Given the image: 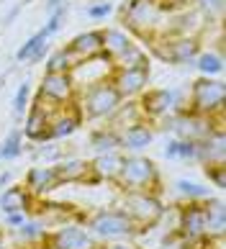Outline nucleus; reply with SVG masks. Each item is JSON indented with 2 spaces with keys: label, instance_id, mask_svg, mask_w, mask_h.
<instances>
[{
  "label": "nucleus",
  "instance_id": "1",
  "mask_svg": "<svg viewBox=\"0 0 226 249\" xmlns=\"http://www.w3.org/2000/svg\"><path fill=\"white\" fill-rule=\"evenodd\" d=\"M80 224L88 229L98 242H129V239L139 236V226L118 206L95 208L93 213H85Z\"/></svg>",
  "mask_w": 226,
  "mask_h": 249
},
{
  "label": "nucleus",
  "instance_id": "2",
  "mask_svg": "<svg viewBox=\"0 0 226 249\" xmlns=\"http://www.w3.org/2000/svg\"><path fill=\"white\" fill-rule=\"evenodd\" d=\"M116 188L121 193L131 190H147V193H162V175L159 167L144 154H124L121 170L116 175Z\"/></svg>",
  "mask_w": 226,
  "mask_h": 249
},
{
  "label": "nucleus",
  "instance_id": "3",
  "mask_svg": "<svg viewBox=\"0 0 226 249\" xmlns=\"http://www.w3.org/2000/svg\"><path fill=\"white\" fill-rule=\"evenodd\" d=\"M118 208L139 226V234H144L152 226H157L159 221L165 218V213H167L162 198H159L157 193H147V190L121 193Z\"/></svg>",
  "mask_w": 226,
  "mask_h": 249
},
{
  "label": "nucleus",
  "instance_id": "4",
  "mask_svg": "<svg viewBox=\"0 0 226 249\" xmlns=\"http://www.w3.org/2000/svg\"><path fill=\"white\" fill-rule=\"evenodd\" d=\"M121 103H124V100H121V95L116 93V88H113L108 80L98 82V85H93L88 90H80L77 100H75L80 116L88 118V121H100V118L108 121Z\"/></svg>",
  "mask_w": 226,
  "mask_h": 249
},
{
  "label": "nucleus",
  "instance_id": "5",
  "mask_svg": "<svg viewBox=\"0 0 226 249\" xmlns=\"http://www.w3.org/2000/svg\"><path fill=\"white\" fill-rule=\"evenodd\" d=\"M162 11L157 8L154 0H129L121 5V23L129 34L152 39L159 34V21H162Z\"/></svg>",
  "mask_w": 226,
  "mask_h": 249
},
{
  "label": "nucleus",
  "instance_id": "6",
  "mask_svg": "<svg viewBox=\"0 0 226 249\" xmlns=\"http://www.w3.org/2000/svg\"><path fill=\"white\" fill-rule=\"evenodd\" d=\"M224 100H226V88L216 77H198L190 85V98H188V110L198 116H219L224 113Z\"/></svg>",
  "mask_w": 226,
  "mask_h": 249
},
{
  "label": "nucleus",
  "instance_id": "7",
  "mask_svg": "<svg viewBox=\"0 0 226 249\" xmlns=\"http://www.w3.org/2000/svg\"><path fill=\"white\" fill-rule=\"evenodd\" d=\"M139 108H141V116L144 121H157L167 113H183V90L177 88H152V90H144L141 98L136 100Z\"/></svg>",
  "mask_w": 226,
  "mask_h": 249
},
{
  "label": "nucleus",
  "instance_id": "8",
  "mask_svg": "<svg viewBox=\"0 0 226 249\" xmlns=\"http://www.w3.org/2000/svg\"><path fill=\"white\" fill-rule=\"evenodd\" d=\"M36 98L52 108L72 106L77 100V88H75L70 72H44L41 85H39V95Z\"/></svg>",
  "mask_w": 226,
  "mask_h": 249
},
{
  "label": "nucleus",
  "instance_id": "9",
  "mask_svg": "<svg viewBox=\"0 0 226 249\" xmlns=\"http://www.w3.org/2000/svg\"><path fill=\"white\" fill-rule=\"evenodd\" d=\"M44 244L46 249H95L100 242L80 221H67V224L56 226L52 234H46Z\"/></svg>",
  "mask_w": 226,
  "mask_h": 249
},
{
  "label": "nucleus",
  "instance_id": "10",
  "mask_svg": "<svg viewBox=\"0 0 226 249\" xmlns=\"http://www.w3.org/2000/svg\"><path fill=\"white\" fill-rule=\"evenodd\" d=\"M221 116H198V113H190V110H183V113H177V121H175V139H183V142H203L206 136H211L213 128H221Z\"/></svg>",
  "mask_w": 226,
  "mask_h": 249
},
{
  "label": "nucleus",
  "instance_id": "11",
  "mask_svg": "<svg viewBox=\"0 0 226 249\" xmlns=\"http://www.w3.org/2000/svg\"><path fill=\"white\" fill-rule=\"evenodd\" d=\"M113 75V62L106 57V54H98V57H90V59H82L72 67L70 77L75 82V88L80 90H88L93 85H98V82H106L111 80Z\"/></svg>",
  "mask_w": 226,
  "mask_h": 249
},
{
  "label": "nucleus",
  "instance_id": "12",
  "mask_svg": "<svg viewBox=\"0 0 226 249\" xmlns=\"http://www.w3.org/2000/svg\"><path fill=\"white\" fill-rule=\"evenodd\" d=\"M111 85L116 88V93L121 95V100H131L141 95L149 85V67H136V70H116L113 67L111 75Z\"/></svg>",
  "mask_w": 226,
  "mask_h": 249
},
{
  "label": "nucleus",
  "instance_id": "13",
  "mask_svg": "<svg viewBox=\"0 0 226 249\" xmlns=\"http://www.w3.org/2000/svg\"><path fill=\"white\" fill-rule=\"evenodd\" d=\"M82 124V116L77 106H62V108H54L52 116H49V128H46V134H49V142H62L72 136L75 131L80 128Z\"/></svg>",
  "mask_w": 226,
  "mask_h": 249
},
{
  "label": "nucleus",
  "instance_id": "14",
  "mask_svg": "<svg viewBox=\"0 0 226 249\" xmlns=\"http://www.w3.org/2000/svg\"><path fill=\"white\" fill-rule=\"evenodd\" d=\"M52 106L41 103L39 98H36L34 106H28L26 110V124H23V136L28 142H36V144H46L49 142V134H46V128H49V116H52Z\"/></svg>",
  "mask_w": 226,
  "mask_h": 249
},
{
  "label": "nucleus",
  "instance_id": "15",
  "mask_svg": "<svg viewBox=\"0 0 226 249\" xmlns=\"http://www.w3.org/2000/svg\"><path fill=\"white\" fill-rule=\"evenodd\" d=\"M54 172L59 178V185H75V182H85V185H98V178L90 170L88 160H77V157H64L62 162L54 164Z\"/></svg>",
  "mask_w": 226,
  "mask_h": 249
},
{
  "label": "nucleus",
  "instance_id": "16",
  "mask_svg": "<svg viewBox=\"0 0 226 249\" xmlns=\"http://www.w3.org/2000/svg\"><path fill=\"white\" fill-rule=\"evenodd\" d=\"M23 188L31 193L36 200H41V198L49 196V193H54L56 188H62L59 178H56V172H54V164H36V167H31L23 178Z\"/></svg>",
  "mask_w": 226,
  "mask_h": 249
},
{
  "label": "nucleus",
  "instance_id": "17",
  "mask_svg": "<svg viewBox=\"0 0 226 249\" xmlns=\"http://www.w3.org/2000/svg\"><path fill=\"white\" fill-rule=\"evenodd\" d=\"M224 128H213L211 136H206L203 142L195 144V162H201L203 167L208 164H224Z\"/></svg>",
  "mask_w": 226,
  "mask_h": 249
},
{
  "label": "nucleus",
  "instance_id": "18",
  "mask_svg": "<svg viewBox=\"0 0 226 249\" xmlns=\"http://www.w3.org/2000/svg\"><path fill=\"white\" fill-rule=\"evenodd\" d=\"M36 203L39 200H36L23 185H8L5 190H0V211H3V213H16V211L31 213L36 208Z\"/></svg>",
  "mask_w": 226,
  "mask_h": 249
},
{
  "label": "nucleus",
  "instance_id": "19",
  "mask_svg": "<svg viewBox=\"0 0 226 249\" xmlns=\"http://www.w3.org/2000/svg\"><path fill=\"white\" fill-rule=\"evenodd\" d=\"M67 49L75 54V59H77V62L98 57V54H103V29H90V31L77 34L67 44Z\"/></svg>",
  "mask_w": 226,
  "mask_h": 249
},
{
  "label": "nucleus",
  "instance_id": "20",
  "mask_svg": "<svg viewBox=\"0 0 226 249\" xmlns=\"http://www.w3.org/2000/svg\"><path fill=\"white\" fill-rule=\"evenodd\" d=\"M152 142H154V128L149 126V121H141L136 126H129L126 131H121V149H129L131 154L144 152Z\"/></svg>",
  "mask_w": 226,
  "mask_h": 249
},
{
  "label": "nucleus",
  "instance_id": "21",
  "mask_svg": "<svg viewBox=\"0 0 226 249\" xmlns=\"http://www.w3.org/2000/svg\"><path fill=\"white\" fill-rule=\"evenodd\" d=\"M121 162H124V154L121 152H106V154H95L90 160V170L100 182H113L116 175L121 170Z\"/></svg>",
  "mask_w": 226,
  "mask_h": 249
},
{
  "label": "nucleus",
  "instance_id": "22",
  "mask_svg": "<svg viewBox=\"0 0 226 249\" xmlns=\"http://www.w3.org/2000/svg\"><path fill=\"white\" fill-rule=\"evenodd\" d=\"M134 39H131V34L126 29H118V26H111V29H103V54L113 62L118 59L121 54H124Z\"/></svg>",
  "mask_w": 226,
  "mask_h": 249
},
{
  "label": "nucleus",
  "instance_id": "23",
  "mask_svg": "<svg viewBox=\"0 0 226 249\" xmlns=\"http://www.w3.org/2000/svg\"><path fill=\"white\" fill-rule=\"evenodd\" d=\"M141 121H144V116H141V108H139L136 100H126V103H121V106L116 108V113L108 118L111 128H113V131H118V134L126 131L129 126L141 124Z\"/></svg>",
  "mask_w": 226,
  "mask_h": 249
},
{
  "label": "nucleus",
  "instance_id": "24",
  "mask_svg": "<svg viewBox=\"0 0 226 249\" xmlns=\"http://www.w3.org/2000/svg\"><path fill=\"white\" fill-rule=\"evenodd\" d=\"M206 203V211H208V221H206V236L216 239V236H224V229H226V208H224V200L219 196H211Z\"/></svg>",
  "mask_w": 226,
  "mask_h": 249
},
{
  "label": "nucleus",
  "instance_id": "25",
  "mask_svg": "<svg viewBox=\"0 0 226 249\" xmlns=\"http://www.w3.org/2000/svg\"><path fill=\"white\" fill-rule=\"evenodd\" d=\"M175 193L180 196L183 203H203V200H208L213 193L211 188H206L201 185V182H195V180H188V178H180V180H175Z\"/></svg>",
  "mask_w": 226,
  "mask_h": 249
},
{
  "label": "nucleus",
  "instance_id": "26",
  "mask_svg": "<svg viewBox=\"0 0 226 249\" xmlns=\"http://www.w3.org/2000/svg\"><path fill=\"white\" fill-rule=\"evenodd\" d=\"M90 146L95 149V154L106 152H121V134L113 131L111 126H100L90 134Z\"/></svg>",
  "mask_w": 226,
  "mask_h": 249
},
{
  "label": "nucleus",
  "instance_id": "27",
  "mask_svg": "<svg viewBox=\"0 0 226 249\" xmlns=\"http://www.w3.org/2000/svg\"><path fill=\"white\" fill-rule=\"evenodd\" d=\"M13 236H16V242H21V244H39V242H44L46 239V226L41 224L39 218H28L23 226H18L16 231H11Z\"/></svg>",
  "mask_w": 226,
  "mask_h": 249
},
{
  "label": "nucleus",
  "instance_id": "28",
  "mask_svg": "<svg viewBox=\"0 0 226 249\" xmlns=\"http://www.w3.org/2000/svg\"><path fill=\"white\" fill-rule=\"evenodd\" d=\"M113 67L116 70H136V67H149V57L147 49L141 44H131V47L121 54L118 59H113Z\"/></svg>",
  "mask_w": 226,
  "mask_h": 249
},
{
  "label": "nucleus",
  "instance_id": "29",
  "mask_svg": "<svg viewBox=\"0 0 226 249\" xmlns=\"http://www.w3.org/2000/svg\"><path fill=\"white\" fill-rule=\"evenodd\" d=\"M193 64L201 72V77H219L224 72V57L219 52H201Z\"/></svg>",
  "mask_w": 226,
  "mask_h": 249
},
{
  "label": "nucleus",
  "instance_id": "30",
  "mask_svg": "<svg viewBox=\"0 0 226 249\" xmlns=\"http://www.w3.org/2000/svg\"><path fill=\"white\" fill-rule=\"evenodd\" d=\"M21 154H23V134L21 128H11L3 144H0V160L11 162V160H18Z\"/></svg>",
  "mask_w": 226,
  "mask_h": 249
},
{
  "label": "nucleus",
  "instance_id": "31",
  "mask_svg": "<svg viewBox=\"0 0 226 249\" xmlns=\"http://www.w3.org/2000/svg\"><path fill=\"white\" fill-rule=\"evenodd\" d=\"M75 64H77L75 54L64 47V49H56V52L49 54V59H46V72H72Z\"/></svg>",
  "mask_w": 226,
  "mask_h": 249
},
{
  "label": "nucleus",
  "instance_id": "32",
  "mask_svg": "<svg viewBox=\"0 0 226 249\" xmlns=\"http://www.w3.org/2000/svg\"><path fill=\"white\" fill-rule=\"evenodd\" d=\"M167 160H195V144L183 142V139H170L165 146Z\"/></svg>",
  "mask_w": 226,
  "mask_h": 249
},
{
  "label": "nucleus",
  "instance_id": "33",
  "mask_svg": "<svg viewBox=\"0 0 226 249\" xmlns=\"http://www.w3.org/2000/svg\"><path fill=\"white\" fill-rule=\"evenodd\" d=\"M46 41H49V36H46V34L39 29L34 36H28V39L21 44V47H18V52H16V59H18V62H28V59H31L34 54H36V49H39L41 44H46Z\"/></svg>",
  "mask_w": 226,
  "mask_h": 249
},
{
  "label": "nucleus",
  "instance_id": "34",
  "mask_svg": "<svg viewBox=\"0 0 226 249\" xmlns=\"http://www.w3.org/2000/svg\"><path fill=\"white\" fill-rule=\"evenodd\" d=\"M34 157H39V160H44V162L56 164V162L64 160V149H62L59 144H54V142H46V144H39V149H34Z\"/></svg>",
  "mask_w": 226,
  "mask_h": 249
},
{
  "label": "nucleus",
  "instance_id": "35",
  "mask_svg": "<svg viewBox=\"0 0 226 249\" xmlns=\"http://www.w3.org/2000/svg\"><path fill=\"white\" fill-rule=\"evenodd\" d=\"M28 98H31V85H28V82H23V85H18L16 95H13V116H16V118H23V116H26Z\"/></svg>",
  "mask_w": 226,
  "mask_h": 249
},
{
  "label": "nucleus",
  "instance_id": "36",
  "mask_svg": "<svg viewBox=\"0 0 226 249\" xmlns=\"http://www.w3.org/2000/svg\"><path fill=\"white\" fill-rule=\"evenodd\" d=\"M193 3H198V13H201L208 23H211V18L224 13V0H193Z\"/></svg>",
  "mask_w": 226,
  "mask_h": 249
},
{
  "label": "nucleus",
  "instance_id": "37",
  "mask_svg": "<svg viewBox=\"0 0 226 249\" xmlns=\"http://www.w3.org/2000/svg\"><path fill=\"white\" fill-rule=\"evenodd\" d=\"M206 170V178H208V182H213V188L224 190L226 188V164H208Z\"/></svg>",
  "mask_w": 226,
  "mask_h": 249
},
{
  "label": "nucleus",
  "instance_id": "38",
  "mask_svg": "<svg viewBox=\"0 0 226 249\" xmlns=\"http://www.w3.org/2000/svg\"><path fill=\"white\" fill-rule=\"evenodd\" d=\"M64 16H67V5H64V8H59V11H56V13H52V16H46V23H44V34L46 36H54L56 31H59L62 29V21H64Z\"/></svg>",
  "mask_w": 226,
  "mask_h": 249
},
{
  "label": "nucleus",
  "instance_id": "39",
  "mask_svg": "<svg viewBox=\"0 0 226 249\" xmlns=\"http://www.w3.org/2000/svg\"><path fill=\"white\" fill-rule=\"evenodd\" d=\"M88 18H93V21H103V18H108L113 13V3H93L88 5Z\"/></svg>",
  "mask_w": 226,
  "mask_h": 249
},
{
  "label": "nucleus",
  "instance_id": "40",
  "mask_svg": "<svg viewBox=\"0 0 226 249\" xmlns=\"http://www.w3.org/2000/svg\"><path fill=\"white\" fill-rule=\"evenodd\" d=\"M28 221V213H21V211H16V213H3V226L8 231H16L18 226H23Z\"/></svg>",
  "mask_w": 226,
  "mask_h": 249
},
{
  "label": "nucleus",
  "instance_id": "41",
  "mask_svg": "<svg viewBox=\"0 0 226 249\" xmlns=\"http://www.w3.org/2000/svg\"><path fill=\"white\" fill-rule=\"evenodd\" d=\"M154 3L162 13H172V11H177V8H185L188 3H193V0H154Z\"/></svg>",
  "mask_w": 226,
  "mask_h": 249
},
{
  "label": "nucleus",
  "instance_id": "42",
  "mask_svg": "<svg viewBox=\"0 0 226 249\" xmlns=\"http://www.w3.org/2000/svg\"><path fill=\"white\" fill-rule=\"evenodd\" d=\"M157 249H190V247H185V244H183V239L177 236V231H172V234H170Z\"/></svg>",
  "mask_w": 226,
  "mask_h": 249
},
{
  "label": "nucleus",
  "instance_id": "43",
  "mask_svg": "<svg viewBox=\"0 0 226 249\" xmlns=\"http://www.w3.org/2000/svg\"><path fill=\"white\" fill-rule=\"evenodd\" d=\"M95 249H139V247L131 244V242H103Z\"/></svg>",
  "mask_w": 226,
  "mask_h": 249
},
{
  "label": "nucleus",
  "instance_id": "44",
  "mask_svg": "<svg viewBox=\"0 0 226 249\" xmlns=\"http://www.w3.org/2000/svg\"><path fill=\"white\" fill-rule=\"evenodd\" d=\"M64 5H67L64 0H46V3H44V11H46V16H52V13L59 11V8H64Z\"/></svg>",
  "mask_w": 226,
  "mask_h": 249
},
{
  "label": "nucleus",
  "instance_id": "45",
  "mask_svg": "<svg viewBox=\"0 0 226 249\" xmlns=\"http://www.w3.org/2000/svg\"><path fill=\"white\" fill-rule=\"evenodd\" d=\"M46 54H49V41H46V44H41V47L36 49V54H34V57L28 59V62H31V64H39V62L46 57Z\"/></svg>",
  "mask_w": 226,
  "mask_h": 249
},
{
  "label": "nucleus",
  "instance_id": "46",
  "mask_svg": "<svg viewBox=\"0 0 226 249\" xmlns=\"http://www.w3.org/2000/svg\"><path fill=\"white\" fill-rule=\"evenodd\" d=\"M8 185H11V172L3 170V172H0V190H5Z\"/></svg>",
  "mask_w": 226,
  "mask_h": 249
},
{
  "label": "nucleus",
  "instance_id": "47",
  "mask_svg": "<svg viewBox=\"0 0 226 249\" xmlns=\"http://www.w3.org/2000/svg\"><path fill=\"white\" fill-rule=\"evenodd\" d=\"M21 8H23V5H16V8H11V11H8V16L3 18V23H11V21H13V18H16L18 13H21Z\"/></svg>",
  "mask_w": 226,
  "mask_h": 249
},
{
  "label": "nucleus",
  "instance_id": "48",
  "mask_svg": "<svg viewBox=\"0 0 226 249\" xmlns=\"http://www.w3.org/2000/svg\"><path fill=\"white\" fill-rule=\"evenodd\" d=\"M0 249H8V244H5V239H3V231H0Z\"/></svg>",
  "mask_w": 226,
  "mask_h": 249
}]
</instances>
